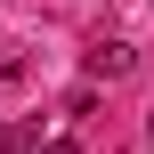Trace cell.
<instances>
[{
	"label": "cell",
	"mask_w": 154,
	"mask_h": 154,
	"mask_svg": "<svg viewBox=\"0 0 154 154\" xmlns=\"http://www.w3.org/2000/svg\"><path fill=\"white\" fill-rule=\"evenodd\" d=\"M89 73H130V49H122V41H106V49L89 57Z\"/></svg>",
	"instance_id": "cell-1"
},
{
	"label": "cell",
	"mask_w": 154,
	"mask_h": 154,
	"mask_svg": "<svg viewBox=\"0 0 154 154\" xmlns=\"http://www.w3.org/2000/svg\"><path fill=\"white\" fill-rule=\"evenodd\" d=\"M41 154H73V138H49V146H41Z\"/></svg>",
	"instance_id": "cell-2"
}]
</instances>
